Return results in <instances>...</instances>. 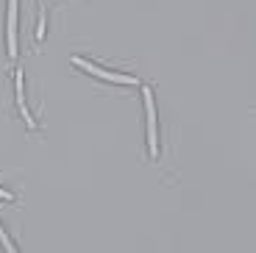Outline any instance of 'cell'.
<instances>
[{
    "instance_id": "cell-4",
    "label": "cell",
    "mask_w": 256,
    "mask_h": 253,
    "mask_svg": "<svg viewBox=\"0 0 256 253\" xmlns=\"http://www.w3.org/2000/svg\"><path fill=\"white\" fill-rule=\"evenodd\" d=\"M14 89H17V106H20V112H22V117H26V122L34 128V120H31V114H28V108H26V89H22V72L17 70V76H14Z\"/></svg>"
},
{
    "instance_id": "cell-1",
    "label": "cell",
    "mask_w": 256,
    "mask_h": 253,
    "mask_svg": "<svg viewBox=\"0 0 256 253\" xmlns=\"http://www.w3.org/2000/svg\"><path fill=\"white\" fill-rule=\"evenodd\" d=\"M72 64H76V67H81V70H86L90 76H98V78H103V81H109V84H131V86H136V84H140L134 76L109 72V70H103V67H95V64H90L86 58H78V56H72Z\"/></svg>"
},
{
    "instance_id": "cell-5",
    "label": "cell",
    "mask_w": 256,
    "mask_h": 253,
    "mask_svg": "<svg viewBox=\"0 0 256 253\" xmlns=\"http://www.w3.org/2000/svg\"><path fill=\"white\" fill-rule=\"evenodd\" d=\"M45 14H42V17H39V26H36V39H45Z\"/></svg>"
},
{
    "instance_id": "cell-2",
    "label": "cell",
    "mask_w": 256,
    "mask_h": 253,
    "mask_svg": "<svg viewBox=\"0 0 256 253\" xmlns=\"http://www.w3.org/2000/svg\"><path fill=\"white\" fill-rule=\"evenodd\" d=\"M142 98H145V112H148V148H150V156H156V153H159V134H156L154 92H150V89H142Z\"/></svg>"
},
{
    "instance_id": "cell-3",
    "label": "cell",
    "mask_w": 256,
    "mask_h": 253,
    "mask_svg": "<svg viewBox=\"0 0 256 253\" xmlns=\"http://www.w3.org/2000/svg\"><path fill=\"white\" fill-rule=\"evenodd\" d=\"M8 56H17V0H8Z\"/></svg>"
},
{
    "instance_id": "cell-6",
    "label": "cell",
    "mask_w": 256,
    "mask_h": 253,
    "mask_svg": "<svg viewBox=\"0 0 256 253\" xmlns=\"http://www.w3.org/2000/svg\"><path fill=\"white\" fill-rule=\"evenodd\" d=\"M0 242H3V248H6V250H14V245H12V240L6 236V231H3V226H0Z\"/></svg>"
},
{
    "instance_id": "cell-7",
    "label": "cell",
    "mask_w": 256,
    "mask_h": 253,
    "mask_svg": "<svg viewBox=\"0 0 256 253\" xmlns=\"http://www.w3.org/2000/svg\"><path fill=\"white\" fill-rule=\"evenodd\" d=\"M0 200H14V198H12V192H6V190H0Z\"/></svg>"
}]
</instances>
